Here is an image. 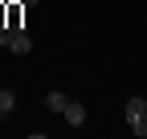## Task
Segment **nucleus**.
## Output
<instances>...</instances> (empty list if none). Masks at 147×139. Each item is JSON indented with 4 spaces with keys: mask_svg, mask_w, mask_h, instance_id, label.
<instances>
[{
    "mask_svg": "<svg viewBox=\"0 0 147 139\" xmlns=\"http://www.w3.org/2000/svg\"><path fill=\"white\" fill-rule=\"evenodd\" d=\"M65 102H69V94H61V90H49V94H45V111L61 115V111H65Z\"/></svg>",
    "mask_w": 147,
    "mask_h": 139,
    "instance_id": "3",
    "label": "nucleus"
},
{
    "mask_svg": "<svg viewBox=\"0 0 147 139\" xmlns=\"http://www.w3.org/2000/svg\"><path fill=\"white\" fill-rule=\"evenodd\" d=\"M61 119H65L69 127H82V123H86V107H82V102H74V98H69V102H65V111H61Z\"/></svg>",
    "mask_w": 147,
    "mask_h": 139,
    "instance_id": "2",
    "label": "nucleus"
},
{
    "mask_svg": "<svg viewBox=\"0 0 147 139\" xmlns=\"http://www.w3.org/2000/svg\"><path fill=\"white\" fill-rule=\"evenodd\" d=\"M0 119H4V115H0Z\"/></svg>",
    "mask_w": 147,
    "mask_h": 139,
    "instance_id": "9",
    "label": "nucleus"
},
{
    "mask_svg": "<svg viewBox=\"0 0 147 139\" xmlns=\"http://www.w3.org/2000/svg\"><path fill=\"white\" fill-rule=\"evenodd\" d=\"M131 131H135L139 139H147V111H143L139 119H131Z\"/></svg>",
    "mask_w": 147,
    "mask_h": 139,
    "instance_id": "6",
    "label": "nucleus"
},
{
    "mask_svg": "<svg viewBox=\"0 0 147 139\" xmlns=\"http://www.w3.org/2000/svg\"><path fill=\"white\" fill-rule=\"evenodd\" d=\"M12 107H16V94L12 90H0V115H12Z\"/></svg>",
    "mask_w": 147,
    "mask_h": 139,
    "instance_id": "5",
    "label": "nucleus"
},
{
    "mask_svg": "<svg viewBox=\"0 0 147 139\" xmlns=\"http://www.w3.org/2000/svg\"><path fill=\"white\" fill-rule=\"evenodd\" d=\"M143 111H147V107H143V98H139V94H135V98H127V102H123V115H127V123H131V119H139Z\"/></svg>",
    "mask_w": 147,
    "mask_h": 139,
    "instance_id": "4",
    "label": "nucleus"
},
{
    "mask_svg": "<svg viewBox=\"0 0 147 139\" xmlns=\"http://www.w3.org/2000/svg\"><path fill=\"white\" fill-rule=\"evenodd\" d=\"M143 107H147V94H143Z\"/></svg>",
    "mask_w": 147,
    "mask_h": 139,
    "instance_id": "8",
    "label": "nucleus"
},
{
    "mask_svg": "<svg viewBox=\"0 0 147 139\" xmlns=\"http://www.w3.org/2000/svg\"><path fill=\"white\" fill-rule=\"evenodd\" d=\"M8 49H12V53H21V57H29V53H33V41H29V33H25V29H12V37H8Z\"/></svg>",
    "mask_w": 147,
    "mask_h": 139,
    "instance_id": "1",
    "label": "nucleus"
},
{
    "mask_svg": "<svg viewBox=\"0 0 147 139\" xmlns=\"http://www.w3.org/2000/svg\"><path fill=\"white\" fill-rule=\"evenodd\" d=\"M21 4H25V8H33V4H37V0H21Z\"/></svg>",
    "mask_w": 147,
    "mask_h": 139,
    "instance_id": "7",
    "label": "nucleus"
}]
</instances>
